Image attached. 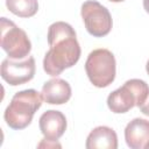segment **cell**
<instances>
[{
  "instance_id": "5b68a950",
  "label": "cell",
  "mask_w": 149,
  "mask_h": 149,
  "mask_svg": "<svg viewBox=\"0 0 149 149\" xmlns=\"http://www.w3.org/2000/svg\"><path fill=\"white\" fill-rule=\"evenodd\" d=\"M0 44L2 50L12 59H23L31 50V42L23 29L13 21L2 16L0 19Z\"/></svg>"
},
{
  "instance_id": "277c9868",
  "label": "cell",
  "mask_w": 149,
  "mask_h": 149,
  "mask_svg": "<svg viewBox=\"0 0 149 149\" xmlns=\"http://www.w3.org/2000/svg\"><path fill=\"white\" fill-rule=\"evenodd\" d=\"M85 71L91 84L102 88L109 86L116 74V62L112 51L108 49H94L85 62Z\"/></svg>"
},
{
  "instance_id": "8fae6325",
  "label": "cell",
  "mask_w": 149,
  "mask_h": 149,
  "mask_svg": "<svg viewBox=\"0 0 149 149\" xmlns=\"http://www.w3.org/2000/svg\"><path fill=\"white\" fill-rule=\"evenodd\" d=\"M86 149H116L118 135L114 129L107 126H98L87 135Z\"/></svg>"
},
{
  "instance_id": "5bb4252c",
  "label": "cell",
  "mask_w": 149,
  "mask_h": 149,
  "mask_svg": "<svg viewBox=\"0 0 149 149\" xmlns=\"http://www.w3.org/2000/svg\"><path fill=\"white\" fill-rule=\"evenodd\" d=\"M139 108H140V111H141V113H142V114H144V115L149 116V93H148V95H147L146 100L143 101V104H142Z\"/></svg>"
},
{
  "instance_id": "7c38bea8",
  "label": "cell",
  "mask_w": 149,
  "mask_h": 149,
  "mask_svg": "<svg viewBox=\"0 0 149 149\" xmlns=\"http://www.w3.org/2000/svg\"><path fill=\"white\" fill-rule=\"evenodd\" d=\"M7 9L19 17H31L38 10L37 0H6Z\"/></svg>"
},
{
  "instance_id": "3957f363",
  "label": "cell",
  "mask_w": 149,
  "mask_h": 149,
  "mask_svg": "<svg viewBox=\"0 0 149 149\" xmlns=\"http://www.w3.org/2000/svg\"><path fill=\"white\" fill-rule=\"evenodd\" d=\"M149 93L148 84L142 79H129L122 86L111 92L107 97V106L115 114H122L133 107H140Z\"/></svg>"
},
{
  "instance_id": "30bf717a",
  "label": "cell",
  "mask_w": 149,
  "mask_h": 149,
  "mask_svg": "<svg viewBox=\"0 0 149 149\" xmlns=\"http://www.w3.org/2000/svg\"><path fill=\"white\" fill-rule=\"evenodd\" d=\"M41 94L47 104L63 105L70 100L72 91L70 84L66 80L56 77L43 84Z\"/></svg>"
},
{
  "instance_id": "4fadbf2b",
  "label": "cell",
  "mask_w": 149,
  "mask_h": 149,
  "mask_svg": "<svg viewBox=\"0 0 149 149\" xmlns=\"http://www.w3.org/2000/svg\"><path fill=\"white\" fill-rule=\"evenodd\" d=\"M38 148H61L62 146L58 143V141H51V140H47V139H43L38 144H37Z\"/></svg>"
},
{
  "instance_id": "9c48e42d",
  "label": "cell",
  "mask_w": 149,
  "mask_h": 149,
  "mask_svg": "<svg viewBox=\"0 0 149 149\" xmlns=\"http://www.w3.org/2000/svg\"><path fill=\"white\" fill-rule=\"evenodd\" d=\"M125 140L130 149H147L149 144V121L135 118L125 128Z\"/></svg>"
},
{
  "instance_id": "e0dca14e",
  "label": "cell",
  "mask_w": 149,
  "mask_h": 149,
  "mask_svg": "<svg viewBox=\"0 0 149 149\" xmlns=\"http://www.w3.org/2000/svg\"><path fill=\"white\" fill-rule=\"evenodd\" d=\"M108 1H111V2H122L125 0H108Z\"/></svg>"
},
{
  "instance_id": "6da1fadb",
  "label": "cell",
  "mask_w": 149,
  "mask_h": 149,
  "mask_svg": "<svg viewBox=\"0 0 149 149\" xmlns=\"http://www.w3.org/2000/svg\"><path fill=\"white\" fill-rule=\"evenodd\" d=\"M49 50L43 58V70L47 74L57 77L64 70L72 68L80 58V45L71 24L56 21L48 28Z\"/></svg>"
},
{
  "instance_id": "2e32d148",
  "label": "cell",
  "mask_w": 149,
  "mask_h": 149,
  "mask_svg": "<svg viewBox=\"0 0 149 149\" xmlns=\"http://www.w3.org/2000/svg\"><path fill=\"white\" fill-rule=\"evenodd\" d=\"M146 71H147V73L149 74V59L147 61V64H146Z\"/></svg>"
},
{
  "instance_id": "ac0fdd59",
  "label": "cell",
  "mask_w": 149,
  "mask_h": 149,
  "mask_svg": "<svg viewBox=\"0 0 149 149\" xmlns=\"http://www.w3.org/2000/svg\"><path fill=\"white\" fill-rule=\"evenodd\" d=\"M147 149H149V144H148V147H147Z\"/></svg>"
},
{
  "instance_id": "ba28073f",
  "label": "cell",
  "mask_w": 149,
  "mask_h": 149,
  "mask_svg": "<svg viewBox=\"0 0 149 149\" xmlns=\"http://www.w3.org/2000/svg\"><path fill=\"white\" fill-rule=\"evenodd\" d=\"M38 126L44 139L58 141V139L62 137L65 133L68 122L65 115L62 112L56 109H48L40 116Z\"/></svg>"
},
{
  "instance_id": "52a82bcc",
  "label": "cell",
  "mask_w": 149,
  "mask_h": 149,
  "mask_svg": "<svg viewBox=\"0 0 149 149\" xmlns=\"http://www.w3.org/2000/svg\"><path fill=\"white\" fill-rule=\"evenodd\" d=\"M36 71L35 58L28 56L22 61L6 58L1 63V78L12 86H17L30 81Z\"/></svg>"
},
{
  "instance_id": "8992f818",
  "label": "cell",
  "mask_w": 149,
  "mask_h": 149,
  "mask_svg": "<svg viewBox=\"0 0 149 149\" xmlns=\"http://www.w3.org/2000/svg\"><path fill=\"white\" fill-rule=\"evenodd\" d=\"M85 28L93 37H104L109 34L113 20L109 10L95 0H86L80 8Z\"/></svg>"
},
{
  "instance_id": "7a4b0ae2",
  "label": "cell",
  "mask_w": 149,
  "mask_h": 149,
  "mask_svg": "<svg viewBox=\"0 0 149 149\" xmlns=\"http://www.w3.org/2000/svg\"><path fill=\"white\" fill-rule=\"evenodd\" d=\"M42 94L34 88L16 92L3 113L7 126L15 130L28 127L31 123L34 114L42 106Z\"/></svg>"
},
{
  "instance_id": "9a60e30c",
  "label": "cell",
  "mask_w": 149,
  "mask_h": 149,
  "mask_svg": "<svg viewBox=\"0 0 149 149\" xmlns=\"http://www.w3.org/2000/svg\"><path fill=\"white\" fill-rule=\"evenodd\" d=\"M143 8L149 14V0H143Z\"/></svg>"
}]
</instances>
